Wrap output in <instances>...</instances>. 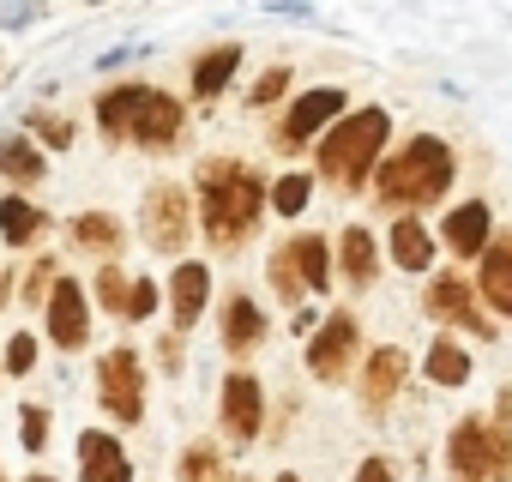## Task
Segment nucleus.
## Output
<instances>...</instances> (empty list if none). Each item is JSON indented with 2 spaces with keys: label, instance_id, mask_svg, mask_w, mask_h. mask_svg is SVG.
<instances>
[{
  "label": "nucleus",
  "instance_id": "1",
  "mask_svg": "<svg viewBox=\"0 0 512 482\" xmlns=\"http://www.w3.org/2000/svg\"><path fill=\"white\" fill-rule=\"evenodd\" d=\"M266 211V181L241 163H205L199 169V217L211 241H241Z\"/></svg>",
  "mask_w": 512,
  "mask_h": 482
},
{
  "label": "nucleus",
  "instance_id": "2",
  "mask_svg": "<svg viewBox=\"0 0 512 482\" xmlns=\"http://www.w3.org/2000/svg\"><path fill=\"white\" fill-rule=\"evenodd\" d=\"M386 127H392L386 109H356L344 127H332V133L320 139V175L338 181V187H356V181L368 175V163L380 157Z\"/></svg>",
  "mask_w": 512,
  "mask_h": 482
},
{
  "label": "nucleus",
  "instance_id": "3",
  "mask_svg": "<svg viewBox=\"0 0 512 482\" xmlns=\"http://www.w3.org/2000/svg\"><path fill=\"white\" fill-rule=\"evenodd\" d=\"M446 181H452V151L440 139H416L410 151H398L380 169V199L386 205H428L446 193Z\"/></svg>",
  "mask_w": 512,
  "mask_h": 482
},
{
  "label": "nucleus",
  "instance_id": "4",
  "mask_svg": "<svg viewBox=\"0 0 512 482\" xmlns=\"http://www.w3.org/2000/svg\"><path fill=\"white\" fill-rule=\"evenodd\" d=\"M506 452H512L506 428H488L482 416L458 422V434H452V470H458V482H488V476H500V470H506Z\"/></svg>",
  "mask_w": 512,
  "mask_h": 482
},
{
  "label": "nucleus",
  "instance_id": "5",
  "mask_svg": "<svg viewBox=\"0 0 512 482\" xmlns=\"http://www.w3.org/2000/svg\"><path fill=\"white\" fill-rule=\"evenodd\" d=\"M97 380H103V410L133 428V422L145 416V368H139V356H133L127 344L109 350V356L97 362Z\"/></svg>",
  "mask_w": 512,
  "mask_h": 482
},
{
  "label": "nucleus",
  "instance_id": "6",
  "mask_svg": "<svg viewBox=\"0 0 512 482\" xmlns=\"http://www.w3.org/2000/svg\"><path fill=\"white\" fill-rule=\"evenodd\" d=\"M145 241L157 254H175L187 241V193L175 181H151V193H145Z\"/></svg>",
  "mask_w": 512,
  "mask_h": 482
},
{
  "label": "nucleus",
  "instance_id": "7",
  "mask_svg": "<svg viewBox=\"0 0 512 482\" xmlns=\"http://www.w3.org/2000/svg\"><path fill=\"white\" fill-rule=\"evenodd\" d=\"M49 338L61 350H85V338H91V302L73 278H55V290H49Z\"/></svg>",
  "mask_w": 512,
  "mask_h": 482
},
{
  "label": "nucleus",
  "instance_id": "8",
  "mask_svg": "<svg viewBox=\"0 0 512 482\" xmlns=\"http://www.w3.org/2000/svg\"><path fill=\"white\" fill-rule=\"evenodd\" d=\"M127 139H139L145 151H169V145L181 139V103L163 97V91H145V103H139L133 121H127Z\"/></svg>",
  "mask_w": 512,
  "mask_h": 482
},
{
  "label": "nucleus",
  "instance_id": "9",
  "mask_svg": "<svg viewBox=\"0 0 512 482\" xmlns=\"http://www.w3.org/2000/svg\"><path fill=\"white\" fill-rule=\"evenodd\" d=\"M356 344H362V332H356V320H350V314H332V320L320 326V338L308 344V368H314L320 380H338V374L350 368V356H356Z\"/></svg>",
  "mask_w": 512,
  "mask_h": 482
},
{
  "label": "nucleus",
  "instance_id": "10",
  "mask_svg": "<svg viewBox=\"0 0 512 482\" xmlns=\"http://www.w3.org/2000/svg\"><path fill=\"white\" fill-rule=\"evenodd\" d=\"M79 476L85 482H133V464H127V446L103 428H85L79 434Z\"/></svg>",
  "mask_w": 512,
  "mask_h": 482
},
{
  "label": "nucleus",
  "instance_id": "11",
  "mask_svg": "<svg viewBox=\"0 0 512 482\" xmlns=\"http://www.w3.org/2000/svg\"><path fill=\"white\" fill-rule=\"evenodd\" d=\"M338 109H344V91H332V85H326V91H308V97H302V103L284 115V127H278V145H284V151L308 145V139H314V133H320V127H326Z\"/></svg>",
  "mask_w": 512,
  "mask_h": 482
},
{
  "label": "nucleus",
  "instance_id": "12",
  "mask_svg": "<svg viewBox=\"0 0 512 482\" xmlns=\"http://www.w3.org/2000/svg\"><path fill=\"white\" fill-rule=\"evenodd\" d=\"M260 416H266L260 380H253V374H229L223 380V428L235 440H253V434H260Z\"/></svg>",
  "mask_w": 512,
  "mask_h": 482
},
{
  "label": "nucleus",
  "instance_id": "13",
  "mask_svg": "<svg viewBox=\"0 0 512 482\" xmlns=\"http://www.w3.org/2000/svg\"><path fill=\"white\" fill-rule=\"evenodd\" d=\"M205 296H211V272H205L199 260L175 266V278H169V308H175V332H187V326L199 320Z\"/></svg>",
  "mask_w": 512,
  "mask_h": 482
},
{
  "label": "nucleus",
  "instance_id": "14",
  "mask_svg": "<svg viewBox=\"0 0 512 482\" xmlns=\"http://www.w3.org/2000/svg\"><path fill=\"white\" fill-rule=\"evenodd\" d=\"M476 290H482L500 314H512V241H500V248L482 254V278H476Z\"/></svg>",
  "mask_w": 512,
  "mask_h": 482
},
{
  "label": "nucleus",
  "instance_id": "15",
  "mask_svg": "<svg viewBox=\"0 0 512 482\" xmlns=\"http://www.w3.org/2000/svg\"><path fill=\"white\" fill-rule=\"evenodd\" d=\"M446 241H452V254H482V241H488V205L470 199L446 217Z\"/></svg>",
  "mask_w": 512,
  "mask_h": 482
},
{
  "label": "nucleus",
  "instance_id": "16",
  "mask_svg": "<svg viewBox=\"0 0 512 482\" xmlns=\"http://www.w3.org/2000/svg\"><path fill=\"white\" fill-rule=\"evenodd\" d=\"M43 229H49V217H43L31 199H19V193H13L7 205H0V235H7L13 248H31V241H37Z\"/></svg>",
  "mask_w": 512,
  "mask_h": 482
},
{
  "label": "nucleus",
  "instance_id": "17",
  "mask_svg": "<svg viewBox=\"0 0 512 482\" xmlns=\"http://www.w3.org/2000/svg\"><path fill=\"white\" fill-rule=\"evenodd\" d=\"M392 260H398L404 272H428V260H434V241H428V229H422L416 217L392 223Z\"/></svg>",
  "mask_w": 512,
  "mask_h": 482
},
{
  "label": "nucleus",
  "instance_id": "18",
  "mask_svg": "<svg viewBox=\"0 0 512 482\" xmlns=\"http://www.w3.org/2000/svg\"><path fill=\"white\" fill-rule=\"evenodd\" d=\"M0 175L7 181H43V151L31 145V139H19V133H0Z\"/></svg>",
  "mask_w": 512,
  "mask_h": 482
},
{
  "label": "nucleus",
  "instance_id": "19",
  "mask_svg": "<svg viewBox=\"0 0 512 482\" xmlns=\"http://www.w3.org/2000/svg\"><path fill=\"white\" fill-rule=\"evenodd\" d=\"M404 368H410V362H404V350H374V356H368V380H362V398H368V404H386V398L398 392Z\"/></svg>",
  "mask_w": 512,
  "mask_h": 482
},
{
  "label": "nucleus",
  "instance_id": "20",
  "mask_svg": "<svg viewBox=\"0 0 512 482\" xmlns=\"http://www.w3.org/2000/svg\"><path fill=\"white\" fill-rule=\"evenodd\" d=\"M260 332H266V320H260V308H253L247 296H235L223 308V344L229 350H253V344H260Z\"/></svg>",
  "mask_w": 512,
  "mask_h": 482
},
{
  "label": "nucleus",
  "instance_id": "21",
  "mask_svg": "<svg viewBox=\"0 0 512 482\" xmlns=\"http://www.w3.org/2000/svg\"><path fill=\"white\" fill-rule=\"evenodd\" d=\"M235 67H241V49H235V43L199 55V67H193V91H199V97H217V91L235 79Z\"/></svg>",
  "mask_w": 512,
  "mask_h": 482
},
{
  "label": "nucleus",
  "instance_id": "22",
  "mask_svg": "<svg viewBox=\"0 0 512 482\" xmlns=\"http://www.w3.org/2000/svg\"><path fill=\"white\" fill-rule=\"evenodd\" d=\"M145 91H151V85H115V91H103V103H97V121H103V133L127 139V121H133V109L145 103Z\"/></svg>",
  "mask_w": 512,
  "mask_h": 482
},
{
  "label": "nucleus",
  "instance_id": "23",
  "mask_svg": "<svg viewBox=\"0 0 512 482\" xmlns=\"http://www.w3.org/2000/svg\"><path fill=\"white\" fill-rule=\"evenodd\" d=\"M428 308H434V314H446V320H458V326H470V332H482V320H476V308H470V284H464V278H440V284L428 290Z\"/></svg>",
  "mask_w": 512,
  "mask_h": 482
},
{
  "label": "nucleus",
  "instance_id": "24",
  "mask_svg": "<svg viewBox=\"0 0 512 482\" xmlns=\"http://www.w3.org/2000/svg\"><path fill=\"white\" fill-rule=\"evenodd\" d=\"M290 254H296V272H302V284H308V290H326V272H332V260H326V241H320V235H296V241H290Z\"/></svg>",
  "mask_w": 512,
  "mask_h": 482
},
{
  "label": "nucleus",
  "instance_id": "25",
  "mask_svg": "<svg viewBox=\"0 0 512 482\" xmlns=\"http://www.w3.org/2000/svg\"><path fill=\"white\" fill-rule=\"evenodd\" d=\"M73 241H79V248H97V254H109L115 241H121V223H115L109 211H85V217L73 223Z\"/></svg>",
  "mask_w": 512,
  "mask_h": 482
},
{
  "label": "nucleus",
  "instance_id": "26",
  "mask_svg": "<svg viewBox=\"0 0 512 482\" xmlns=\"http://www.w3.org/2000/svg\"><path fill=\"white\" fill-rule=\"evenodd\" d=\"M374 235L368 229H344V272L356 278V284H374Z\"/></svg>",
  "mask_w": 512,
  "mask_h": 482
},
{
  "label": "nucleus",
  "instance_id": "27",
  "mask_svg": "<svg viewBox=\"0 0 512 482\" xmlns=\"http://www.w3.org/2000/svg\"><path fill=\"white\" fill-rule=\"evenodd\" d=\"M181 482H223V458H217L211 440H193L181 452Z\"/></svg>",
  "mask_w": 512,
  "mask_h": 482
},
{
  "label": "nucleus",
  "instance_id": "28",
  "mask_svg": "<svg viewBox=\"0 0 512 482\" xmlns=\"http://www.w3.org/2000/svg\"><path fill=\"white\" fill-rule=\"evenodd\" d=\"M428 374H434L440 386H464V380H470V356H464L458 344H434V350H428Z\"/></svg>",
  "mask_w": 512,
  "mask_h": 482
},
{
  "label": "nucleus",
  "instance_id": "29",
  "mask_svg": "<svg viewBox=\"0 0 512 482\" xmlns=\"http://www.w3.org/2000/svg\"><path fill=\"white\" fill-rule=\"evenodd\" d=\"M133 284H139V278H127V272H115V266H109V272L97 278V296H103V308L127 320V302H133Z\"/></svg>",
  "mask_w": 512,
  "mask_h": 482
},
{
  "label": "nucleus",
  "instance_id": "30",
  "mask_svg": "<svg viewBox=\"0 0 512 482\" xmlns=\"http://www.w3.org/2000/svg\"><path fill=\"white\" fill-rule=\"evenodd\" d=\"M308 187H314L308 175H284V181H272V205H278L284 217H296V211L308 205Z\"/></svg>",
  "mask_w": 512,
  "mask_h": 482
},
{
  "label": "nucleus",
  "instance_id": "31",
  "mask_svg": "<svg viewBox=\"0 0 512 482\" xmlns=\"http://www.w3.org/2000/svg\"><path fill=\"white\" fill-rule=\"evenodd\" d=\"M19 440H25V452H43L49 446V410L43 404H25L19 410Z\"/></svg>",
  "mask_w": 512,
  "mask_h": 482
},
{
  "label": "nucleus",
  "instance_id": "32",
  "mask_svg": "<svg viewBox=\"0 0 512 482\" xmlns=\"http://www.w3.org/2000/svg\"><path fill=\"white\" fill-rule=\"evenodd\" d=\"M272 284H278V296L284 302H296V290H308L302 284V272H296V254L284 248V254H272Z\"/></svg>",
  "mask_w": 512,
  "mask_h": 482
},
{
  "label": "nucleus",
  "instance_id": "33",
  "mask_svg": "<svg viewBox=\"0 0 512 482\" xmlns=\"http://www.w3.org/2000/svg\"><path fill=\"white\" fill-rule=\"evenodd\" d=\"M31 133H43L55 151H61V145H73V121H67V115H43V109H37V115H31Z\"/></svg>",
  "mask_w": 512,
  "mask_h": 482
},
{
  "label": "nucleus",
  "instance_id": "34",
  "mask_svg": "<svg viewBox=\"0 0 512 482\" xmlns=\"http://www.w3.org/2000/svg\"><path fill=\"white\" fill-rule=\"evenodd\" d=\"M7 368H13V374H31V368H37V338H31V332H19V338L7 344Z\"/></svg>",
  "mask_w": 512,
  "mask_h": 482
},
{
  "label": "nucleus",
  "instance_id": "35",
  "mask_svg": "<svg viewBox=\"0 0 512 482\" xmlns=\"http://www.w3.org/2000/svg\"><path fill=\"white\" fill-rule=\"evenodd\" d=\"M151 308H157V290H151V284L139 278V284H133V302H127V320H145Z\"/></svg>",
  "mask_w": 512,
  "mask_h": 482
},
{
  "label": "nucleus",
  "instance_id": "36",
  "mask_svg": "<svg viewBox=\"0 0 512 482\" xmlns=\"http://www.w3.org/2000/svg\"><path fill=\"white\" fill-rule=\"evenodd\" d=\"M284 85H290V73H284V67H272V73H266L260 85H253V103H272V97H278Z\"/></svg>",
  "mask_w": 512,
  "mask_h": 482
},
{
  "label": "nucleus",
  "instance_id": "37",
  "mask_svg": "<svg viewBox=\"0 0 512 482\" xmlns=\"http://www.w3.org/2000/svg\"><path fill=\"white\" fill-rule=\"evenodd\" d=\"M37 19V7H0V25L7 31H19V25H31Z\"/></svg>",
  "mask_w": 512,
  "mask_h": 482
},
{
  "label": "nucleus",
  "instance_id": "38",
  "mask_svg": "<svg viewBox=\"0 0 512 482\" xmlns=\"http://www.w3.org/2000/svg\"><path fill=\"white\" fill-rule=\"evenodd\" d=\"M356 482H392V470H386V464H380V458H368V464H362V470H356Z\"/></svg>",
  "mask_w": 512,
  "mask_h": 482
},
{
  "label": "nucleus",
  "instance_id": "39",
  "mask_svg": "<svg viewBox=\"0 0 512 482\" xmlns=\"http://www.w3.org/2000/svg\"><path fill=\"white\" fill-rule=\"evenodd\" d=\"M43 284H55V272H49V266H37V278H25V296L37 302V296H43Z\"/></svg>",
  "mask_w": 512,
  "mask_h": 482
},
{
  "label": "nucleus",
  "instance_id": "40",
  "mask_svg": "<svg viewBox=\"0 0 512 482\" xmlns=\"http://www.w3.org/2000/svg\"><path fill=\"white\" fill-rule=\"evenodd\" d=\"M31 482H55V476H31Z\"/></svg>",
  "mask_w": 512,
  "mask_h": 482
},
{
  "label": "nucleus",
  "instance_id": "41",
  "mask_svg": "<svg viewBox=\"0 0 512 482\" xmlns=\"http://www.w3.org/2000/svg\"><path fill=\"white\" fill-rule=\"evenodd\" d=\"M0 284H7V278H0ZM0 302H7V290H0Z\"/></svg>",
  "mask_w": 512,
  "mask_h": 482
},
{
  "label": "nucleus",
  "instance_id": "42",
  "mask_svg": "<svg viewBox=\"0 0 512 482\" xmlns=\"http://www.w3.org/2000/svg\"><path fill=\"white\" fill-rule=\"evenodd\" d=\"M278 482H296V476H278Z\"/></svg>",
  "mask_w": 512,
  "mask_h": 482
}]
</instances>
